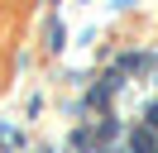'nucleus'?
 <instances>
[{
    "label": "nucleus",
    "instance_id": "f257e3e1",
    "mask_svg": "<svg viewBox=\"0 0 158 153\" xmlns=\"http://www.w3.org/2000/svg\"><path fill=\"white\" fill-rule=\"evenodd\" d=\"M129 153H158L153 129H134V134H129Z\"/></svg>",
    "mask_w": 158,
    "mask_h": 153
},
{
    "label": "nucleus",
    "instance_id": "7ed1b4c3",
    "mask_svg": "<svg viewBox=\"0 0 158 153\" xmlns=\"http://www.w3.org/2000/svg\"><path fill=\"white\" fill-rule=\"evenodd\" d=\"M110 153H120V148H110Z\"/></svg>",
    "mask_w": 158,
    "mask_h": 153
},
{
    "label": "nucleus",
    "instance_id": "f03ea898",
    "mask_svg": "<svg viewBox=\"0 0 158 153\" xmlns=\"http://www.w3.org/2000/svg\"><path fill=\"white\" fill-rule=\"evenodd\" d=\"M148 129H158V105H148Z\"/></svg>",
    "mask_w": 158,
    "mask_h": 153
}]
</instances>
